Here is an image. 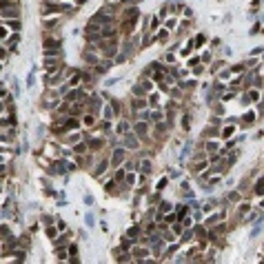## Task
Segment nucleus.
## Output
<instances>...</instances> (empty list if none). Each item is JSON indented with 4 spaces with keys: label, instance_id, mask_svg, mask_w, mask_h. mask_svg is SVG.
<instances>
[{
    "label": "nucleus",
    "instance_id": "obj_1",
    "mask_svg": "<svg viewBox=\"0 0 264 264\" xmlns=\"http://www.w3.org/2000/svg\"><path fill=\"white\" fill-rule=\"evenodd\" d=\"M120 162H122V151H115V153H113V164H120Z\"/></svg>",
    "mask_w": 264,
    "mask_h": 264
},
{
    "label": "nucleus",
    "instance_id": "obj_2",
    "mask_svg": "<svg viewBox=\"0 0 264 264\" xmlns=\"http://www.w3.org/2000/svg\"><path fill=\"white\" fill-rule=\"evenodd\" d=\"M9 27H11L14 31H18V29H20V22H18V20H14V22H9Z\"/></svg>",
    "mask_w": 264,
    "mask_h": 264
},
{
    "label": "nucleus",
    "instance_id": "obj_3",
    "mask_svg": "<svg viewBox=\"0 0 264 264\" xmlns=\"http://www.w3.org/2000/svg\"><path fill=\"white\" fill-rule=\"evenodd\" d=\"M142 171H144V173H149V171H151V164H149V162H142Z\"/></svg>",
    "mask_w": 264,
    "mask_h": 264
}]
</instances>
